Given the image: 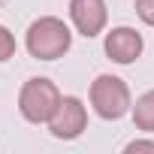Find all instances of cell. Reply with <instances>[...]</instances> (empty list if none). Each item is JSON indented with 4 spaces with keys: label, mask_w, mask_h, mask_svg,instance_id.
<instances>
[{
    "label": "cell",
    "mask_w": 154,
    "mask_h": 154,
    "mask_svg": "<svg viewBox=\"0 0 154 154\" xmlns=\"http://www.w3.org/2000/svg\"><path fill=\"white\" fill-rule=\"evenodd\" d=\"M24 45H27V54L36 57V60H57L69 51L72 33L60 18L42 15V18L30 21V27L24 33Z\"/></svg>",
    "instance_id": "6da1fadb"
},
{
    "label": "cell",
    "mask_w": 154,
    "mask_h": 154,
    "mask_svg": "<svg viewBox=\"0 0 154 154\" xmlns=\"http://www.w3.org/2000/svg\"><path fill=\"white\" fill-rule=\"evenodd\" d=\"M57 106H60V91L45 75L27 79L18 91V112L30 124H48L51 115L57 112Z\"/></svg>",
    "instance_id": "7a4b0ae2"
},
{
    "label": "cell",
    "mask_w": 154,
    "mask_h": 154,
    "mask_svg": "<svg viewBox=\"0 0 154 154\" xmlns=\"http://www.w3.org/2000/svg\"><path fill=\"white\" fill-rule=\"evenodd\" d=\"M91 106L94 112L103 118V121H118L124 118L127 112H133V97H130V88L124 79H118V75H97V79L91 82Z\"/></svg>",
    "instance_id": "3957f363"
},
{
    "label": "cell",
    "mask_w": 154,
    "mask_h": 154,
    "mask_svg": "<svg viewBox=\"0 0 154 154\" xmlns=\"http://www.w3.org/2000/svg\"><path fill=\"white\" fill-rule=\"evenodd\" d=\"M85 127H88V109H85V103L79 97H60V106H57V112L48 121V133L54 139L69 142V139H79L85 133Z\"/></svg>",
    "instance_id": "277c9868"
},
{
    "label": "cell",
    "mask_w": 154,
    "mask_h": 154,
    "mask_svg": "<svg viewBox=\"0 0 154 154\" xmlns=\"http://www.w3.org/2000/svg\"><path fill=\"white\" fill-rule=\"evenodd\" d=\"M69 21H72L75 33H82L85 39L100 36L109 21L106 0H69Z\"/></svg>",
    "instance_id": "5b68a950"
},
{
    "label": "cell",
    "mask_w": 154,
    "mask_h": 154,
    "mask_svg": "<svg viewBox=\"0 0 154 154\" xmlns=\"http://www.w3.org/2000/svg\"><path fill=\"white\" fill-rule=\"evenodd\" d=\"M145 42H142V33L133 30V27H112L103 39V51L109 60L121 63V66H130L139 54H142Z\"/></svg>",
    "instance_id": "8992f818"
},
{
    "label": "cell",
    "mask_w": 154,
    "mask_h": 154,
    "mask_svg": "<svg viewBox=\"0 0 154 154\" xmlns=\"http://www.w3.org/2000/svg\"><path fill=\"white\" fill-rule=\"evenodd\" d=\"M133 124L142 133H154V91H145L133 106Z\"/></svg>",
    "instance_id": "52a82bcc"
},
{
    "label": "cell",
    "mask_w": 154,
    "mask_h": 154,
    "mask_svg": "<svg viewBox=\"0 0 154 154\" xmlns=\"http://www.w3.org/2000/svg\"><path fill=\"white\" fill-rule=\"evenodd\" d=\"M9 57H15V36L9 33V27L0 24V63H6Z\"/></svg>",
    "instance_id": "ba28073f"
},
{
    "label": "cell",
    "mask_w": 154,
    "mask_h": 154,
    "mask_svg": "<svg viewBox=\"0 0 154 154\" xmlns=\"http://www.w3.org/2000/svg\"><path fill=\"white\" fill-rule=\"evenodd\" d=\"M133 6H136V15L142 18V24L154 27V0H133Z\"/></svg>",
    "instance_id": "9c48e42d"
},
{
    "label": "cell",
    "mask_w": 154,
    "mask_h": 154,
    "mask_svg": "<svg viewBox=\"0 0 154 154\" xmlns=\"http://www.w3.org/2000/svg\"><path fill=\"white\" fill-rule=\"evenodd\" d=\"M124 151H127V154H136V151H154V142H148V139H133Z\"/></svg>",
    "instance_id": "30bf717a"
},
{
    "label": "cell",
    "mask_w": 154,
    "mask_h": 154,
    "mask_svg": "<svg viewBox=\"0 0 154 154\" xmlns=\"http://www.w3.org/2000/svg\"><path fill=\"white\" fill-rule=\"evenodd\" d=\"M6 3H9V0H0V6H6Z\"/></svg>",
    "instance_id": "8fae6325"
}]
</instances>
